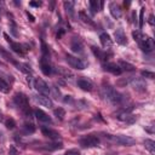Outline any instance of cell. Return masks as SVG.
<instances>
[{
    "mask_svg": "<svg viewBox=\"0 0 155 155\" xmlns=\"http://www.w3.org/2000/svg\"><path fill=\"white\" fill-rule=\"evenodd\" d=\"M130 111H131V109H130V110H125L124 113L119 114L117 117H119L121 121H125V122H127V124H132V122L136 121V116L132 115V114H130Z\"/></svg>",
    "mask_w": 155,
    "mask_h": 155,
    "instance_id": "obj_19",
    "label": "cell"
},
{
    "mask_svg": "<svg viewBox=\"0 0 155 155\" xmlns=\"http://www.w3.org/2000/svg\"><path fill=\"white\" fill-rule=\"evenodd\" d=\"M131 86L138 91V92H144L147 90V82L142 78H134L131 80Z\"/></svg>",
    "mask_w": 155,
    "mask_h": 155,
    "instance_id": "obj_9",
    "label": "cell"
},
{
    "mask_svg": "<svg viewBox=\"0 0 155 155\" xmlns=\"http://www.w3.org/2000/svg\"><path fill=\"white\" fill-rule=\"evenodd\" d=\"M5 125H6V127H7L8 130H12V128H15L16 122H15V120H13V119H8V120H6Z\"/></svg>",
    "mask_w": 155,
    "mask_h": 155,
    "instance_id": "obj_37",
    "label": "cell"
},
{
    "mask_svg": "<svg viewBox=\"0 0 155 155\" xmlns=\"http://www.w3.org/2000/svg\"><path fill=\"white\" fill-rule=\"evenodd\" d=\"M79 18L85 23V24H87V25H91V27H94L96 24H94V22L86 15V12H84V11H80L79 12Z\"/></svg>",
    "mask_w": 155,
    "mask_h": 155,
    "instance_id": "obj_24",
    "label": "cell"
},
{
    "mask_svg": "<svg viewBox=\"0 0 155 155\" xmlns=\"http://www.w3.org/2000/svg\"><path fill=\"white\" fill-rule=\"evenodd\" d=\"M90 7H91V12L92 13H97V11H99V8H101L99 2L97 0H91L90 1Z\"/></svg>",
    "mask_w": 155,
    "mask_h": 155,
    "instance_id": "obj_32",
    "label": "cell"
},
{
    "mask_svg": "<svg viewBox=\"0 0 155 155\" xmlns=\"http://www.w3.org/2000/svg\"><path fill=\"white\" fill-rule=\"evenodd\" d=\"M144 147H145V149H147L151 155L155 154V142H154L153 139H145V140H144Z\"/></svg>",
    "mask_w": 155,
    "mask_h": 155,
    "instance_id": "obj_26",
    "label": "cell"
},
{
    "mask_svg": "<svg viewBox=\"0 0 155 155\" xmlns=\"http://www.w3.org/2000/svg\"><path fill=\"white\" fill-rule=\"evenodd\" d=\"M144 11H145V8L142 7L140 8V12H139V28L140 29L143 28V23H144Z\"/></svg>",
    "mask_w": 155,
    "mask_h": 155,
    "instance_id": "obj_33",
    "label": "cell"
},
{
    "mask_svg": "<svg viewBox=\"0 0 155 155\" xmlns=\"http://www.w3.org/2000/svg\"><path fill=\"white\" fill-rule=\"evenodd\" d=\"M70 47H71L73 52H75V53H82V52H84V45H82V42H81L79 39H76V38H74V40L71 41Z\"/></svg>",
    "mask_w": 155,
    "mask_h": 155,
    "instance_id": "obj_21",
    "label": "cell"
},
{
    "mask_svg": "<svg viewBox=\"0 0 155 155\" xmlns=\"http://www.w3.org/2000/svg\"><path fill=\"white\" fill-rule=\"evenodd\" d=\"M104 70H107V71H109L114 75H120L122 73L119 64H116V63H105L104 64Z\"/></svg>",
    "mask_w": 155,
    "mask_h": 155,
    "instance_id": "obj_16",
    "label": "cell"
},
{
    "mask_svg": "<svg viewBox=\"0 0 155 155\" xmlns=\"http://www.w3.org/2000/svg\"><path fill=\"white\" fill-rule=\"evenodd\" d=\"M109 10H110L111 16H113L115 19H119V18L122 16L121 7H120V6H119L116 2H110V4H109Z\"/></svg>",
    "mask_w": 155,
    "mask_h": 155,
    "instance_id": "obj_14",
    "label": "cell"
},
{
    "mask_svg": "<svg viewBox=\"0 0 155 155\" xmlns=\"http://www.w3.org/2000/svg\"><path fill=\"white\" fill-rule=\"evenodd\" d=\"M149 24H150V25H154V16H153V15L149 16Z\"/></svg>",
    "mask_w": 155,
    "mask_h": 155,
    "instance_id": "obj_44",
    "label": "cell"
},
{
    "mask_svg": "<svg viewBox=\"0 0 155 155\" xmlns=\"http://www.w3.org/2000/svg\"><path fill=\"white\" fill-rule=\"evenodd\" d=\"M24 130H25V132H28V133H33V132L35 131V127H34L33 124H24Z\"/></svg>",
    "mask_w": 155,
    "mask_h": 155,
    "instance_id": "obj_38",
    "label": "cell"
},
{
    "mask_svg": "<svg viewBox=\"0 0 155 155\" xmlns=\"http://www.w3.org/2000/svg\"><path fill=\"white\" fill-rule=\"evenodd\" d=\"M34 87L35 90L39 92V94H44V96H48L50 94V87L48 85L40 78L34 80Z\"/></svg>",
    "mask_w": 155,
    "mask_h": 155,
    "instance_id": "obj_7",
    "label": "cell"
},
{
    "mask_svg": "<svg viewBox=\"0 0 155 155\" xmlns=\"http://www.w3.org/2000/svg\"><path fill=\"white\" fill-rule=\"evenodd\" d=\"M19 153H18V150L12 145V147H10V149H8V155H18Z\"/></svg>",
    "mask_w": 155,
    "mask_h": 155,
    "instance_id": "obj_40",
    "label": "cell"
},
{
    "mask_svg": "<svg viewBox=\"0 0 155 155\" xmlns=\"http://www.w3.org/2000/svg\"><path fill=\"white\" fill-rule=\"evenodd\" d=\"M113 142L120 144V145H125V147H131L136 143V139L132 138V137H128V136H125V134H117V136H108Z\"/></svg>",
    "mask_w": 155,
    "mask_h": 155,
    "instance_id": "obj_3",
    "label": "cell"
},
{
    "mask_svg": "<svg viewBox=\"0 0 155 155\" xmlns=\"http://www.w3.org/2000/svg\"><path fill=\"white\" fill-rule=\"evenodd\" d=\"M91 50H92V52H93V54L99 59V61H102V62H104V61H107L108 58V54L104 52V51H102L101 48H98V47H96V46H92L91 47Z\"/></svg>",
    "mask_w": 155,
    "mask_h": 155,
    "instance_id": "obj_22",
    "label": "cell"
},
{
    "mask_svg": "<svg viewBox=\"0 0 155 155\" xmlns=\"http://www.w3.org/2000/svg\"><path fill=\"white\" fill-rule=\"evenodd\" d=\"M57 73H58L62 78H64V79H67V80H73V79H74V73H73L70 69H68V68L58 67V68H57Z\"/></svg>",
    "mask_w": 155,
    "mask_h": 155,
    "instance_id": "obj_17",
    "label": "cell"
},
{
    "mask_svg": "<svg viewBox=\"0 0 155 155\" xmlns=\"http://www.w3.org/2000/svg\"><path fill=\"white\" fill-rule=\"evenodd\" d=\"M29 5H30V6L39 7V6H41V5H42V2H41V1H30V2H29Z\"/></svg>",
    "mask_w": 155,
    "mask_h": 155,
    "instance_id": "obj_42",
    "label": "cell"
},
{
    "mask_svg": "<svg viewBox=\"0 0 155 155\" xmlns=\"http://www.w3.org/2000/svg\"><path fill=\"white\" fill-rule=\"evenodd\" d=\"M103 96L111 102L113 104H120L124 101V96L121 93H119L117 91H115L111 86H104L103 87Z\"/></svg>",
    "mask_w": 155,
    "mask_h": 155,
    "instance_id": "obj_2",
    "label": "cell"
},
{
    "mask_svg": "<svg viewBox=\"0 0 155 155\" xmlns=\"http://www.w3.org/2000/svg\"><path fill=\"white\" fill-rule=\"evenodd\" d=\"M0 56H1V58H4L6 62H10V63H12V64H15L16 63V61L13 59V57L10 54V52L8 51H6L2 46H0Z\"/></svg>",
    "mask_w": 155,
    "mask_h": 155,
    "instance_id": "obj_23",
    "label": "cell"
},
{
    "mask_svg": "<svg viewBox=\"0 0 155 155\" xmlns=\"http://www.w3.org/2000/svg\"><path fill=\"white\" fill-rule=\"evenodd\" d=\"M15 65L21 70V71H23V73H25V74H29V73H31V69H30V67L28 65V64H24V63H18V62H16L15 63Z\"/></svg>",
    "mask_w": 155,
    "mask_h": 155,
    "instance_id": "obj_28",
    "label": "cell"
},
{
    "mask_svg": "<svg viewBox=\"0 0 155 155\" xmlns=\"http://www.w3.org/2000/svg\"><path fill=\"white\" fill-rule=\"evenodd\" d=\"M13 102H15V104H16L17 107H19L23 111L27 110V109H29V101H28V97H27L24 93H22V92L16 93V94L13 96Z\"/></svg>",
    "mask_w": 155,
    "mask_h": 155,
    "instance_id": "obj_5",
    "label": "cell"
},
{
    "mask_svg": "<svg viewBox=\"0 0 155 155\" xmlns=\"http://www.w3.org/2000/svg\"><path fill=\"white\" fill-rule=\"evenodd\" d=\"M10 29H11V31H12V34L15 35V36H17V27H16V23H15V21L13 19H10Z\"/></svg>",
    "mask_w": 155,
    "mask_h": 155,
    "instance_id": "obj_36",
    "label": "cell"
},
{
    "mask_svg": "<svg viewBox=\"0 0 155 155\" xmlns=\"http://www.w3.org/2000/svg\"><path fill=\"white\" fill-rule=\"evenodd\" d=\"M132 35H133V39H134L137 42H139V41H140V39L143 38V34H142L139 30H134V31L132 33Z\"/></svg>",
    "mask_w": 155,
    "mask_h": 155,
    "instance_id": "obj_34",
    "label": "cell"
},
{
    "mask_svg": "<svg viewBox=\"0 0 155 155\" xmlns=\"http://www.w3.org/2000/svg\"><path fill=\"white\" fill-rule=\"evenodd\" d=\"M34 99L42 107H46V108H52L53 107V102L52 99L48 97V96H44V94H36L34 96Z\"/></svg>",
    "mask_w": 155,
    "mask_h": 155,
    "instance_id": "obj_10",
    "label": "cell"
},
{
    "mask_svg": "<svg viewBox=\"0 0 155 155\" xmlns=\"http://www.w3.org/2000/svg\"><path fill=\"white\" fill-rule=\"evenodd\" d=\"M41 132H42V134H44L45 137H47V138H50V139H52V140H57V139L61 138V134H59L56 130H52V128L42 127V128H41Z\"/></svg>",
    "mask_w": 155,
    "mask_h": 155,
    "instance_id": "obj_12",
    "label": "cell"
},
{
    "mask_svg": "<svg viewBox=\"0 0 155 155\" xmlns=\"http://www.w3.org/2000/svg\"><path fill=\"white\" fill-rule=\"evenodd\" d=\"M65 11L69 13L70 17H74V2L73 1H64L63 2Z\"/></svg>",
    "mask_w": 155,
    "mask_h": 155,
    "instance_id": "obj_27",
    "label": "cell"
},
{
    "mask_svg": "<svg viewBox=\"0 0 155 155\" xmlns=\"http://www.w3.org/2000/svg\"><path fill=\"white\" fill-rule=\"evenodd\" d=\"M99 40H101V44L104 48H109L113 45V40H111V38L108 33H102L99 35Z\"/></svg>",
    "mask_w": 155,
    "mask_h": 155,
    "instance_id": "obj_18",
    "label": "cell"
},
{
    "mask_svg": "<svg viewBox=\"0 0 155 155\" xmlns=\"http://www.w3.org/2000/svg\"><path fill=\"white\" fill-rule=\"evenodd\" d=\"M27 16H28V18H29V21H30V22H34V21H35V19H34V16H33V15H30L29 12H27Z\"/></svg>",
    "mask_w": 155,
    "mask_h": 155,
    "instance_id": "obj_45",
    "label": "cell"
},
{
    "mask_svg": "<svg viewBox=\"0 0 155 155\" xmlns=\"http://www.w3.org/2000/svg\"><path fill=\"white\" fill-rule=\"evenodd\" d=\"M114 38H115V41L120 45H126L127 44V38H126V35H125V33L121 28H119L114 31Z\"/></svg>",
    "mask_w": 155,
    "mask_h": 155,
    "instance_id": "obj_13",
    "label": "cell"
},
{
    "mask_svg": "<svg viewBox=\"0 0 155 155\" xmlns=\"http://www.w3.org/2000/svg\"><path fill=\"white\" fill-rule=\"evenodd\" d=\"M40 68L45 75H50L52 71L51 63H50V52H48V48L45 45V42H42V56L40 59Z\"/></svg>",
    "mask_w": 155,
    "mask_h": 155,
    "instance_id": "obj_1",
    "label": "cell"
},
{
    "mask_svg": "<svg viewBox=\"0 0 155 155\" xmlns=\"http://www.w3.org/2000/svg\"><path fill=\"white\" fill-rule=\"evenodd\" d=\"M62 148H63L62 142H54L52 144L45 145V149H48V150H57V149H62Z\"/></svg>",
    "mask_w": 155,
    "mask_h": 155,
    "instance_id": "obj_30",
    "label": "cell"
},
{
    "mask_svg": "<svg viewBox=\"0 0 155 155\" xmlns=\"http://www.w3.org/2000/svg\"><path fill=\"white\" fill-rule=\"evenodd\" d=\"M35 116H36V119L39 120V121H41V122H45V124H51V117L44 111V110H41V109H36L35 110Z\"/></svg>",
    "mask_w": 155,
    "mask_h": 155,
    "instance_id": "obj_20",
    "label": "cell"
},
{
    "mask_svg": "<svg viewBox=\"0 0 155 155\" xmlns=\"http://www.w3.org/2000/svg\"><path fill=\"white\" fill-rule=\"evenodd\" d=\"M78 86L82 91H92V88H93L92 81H90L88 79H85V78H81L78 80Z\"/></svg>",
    "mask_w": 155,
    "mask_h": 155,
    "instance_id": "obj_15",
    "label": "cell"
},
{
    "mask_svg": "<svg viewBox=\"0 0 155 155\" xmlns=\"http://www.w3.org/2000/svg\"><path fill=\"white\" fill-rule=\"evenodd\" d=\"M138 45L140 46L142 51L145 52V53H149L153 51V47H154V42H153V39L147 36V35H143V38L140 39V41L138 42Z\"/></svg>",
    "mask_w": 155,
    "mask_h": 155,
    "instance_id": "obj_8",
    "label": "cell"
},
{
    "mask_svg": "<svg viewBox=\"0 0 155 155\" xmlns=\"http://www.w3.org/2000/svg\"><path fill=\"white\" fill-rule=\"evenodd\" d=\"M8 91H10V85H8L2 78H0V92L7 93Z\"/></svg>",
    "mask_w": 155,
    "mask_h": 155,
    "instance_id": "obj_31",
    "label": "cell"
},
{
    "mask_svg": "<svg viewBox=\"0 0 155 155\" xmlns=\"http://www.w3.org/2000/svg\"><path fill=\"white\" fill-rule=\"evenodd\" d=\"M119 67L121 70H126V71H133L136 69V67L128 62H125V61H120L119 62Z\"/></svg>",
    "mask_w": 155,
    "mask_h": 155,
    "instance_id": "obj_25",
    "label": "cell"
},
{
    "mask_svg": "<svg viewBox=\"0 0 155 155\" xmlns=\"http://www.w3.org/2000/svg\"><path fill=\"white\" fill-rule=\"evenodd\" d=\"M64 102H65V103H71V102H73V98H71L70 96H65Z\"/></svg>",
    "mask_w": 155,
    "mask_h": 155,
    "instance_id": "obj_43",
    "label": "cell"
},
{
    "mask_svg": "<svg viewBox=\"0 0 155 155\" xmlns=\"http://www.w3.org/2000/svg\"><path fill=\"white\" fill-rule=\"evenodd\" d=\"M64 155H80V151L78 149H69L64 153Z\"/></svg>",
    "mask_w": 155,
    "mask_h": 155,
    "instance_id": "obj_39",
    "label": "cell"
},
{
    "mask_svg": "<svg viewBox=\"0 0 155 155\" xmlns=\"http://www.w3.org/2000/svg\"><path fill=\"white\" fill-rule=\"evenodd\" d=\"M79 143L84 148H92V147H97L99 144V138L94 134H88V136L81 138Z\"/></svg>",
    "mask_w": 155,
    "mask_h": 155,
    "instance_id": "obj_6",
    "label": "cell"
},
{
    "mask_svg": "<svg viewBox=\"0 0 155 155\" xmlns=\"http://www.w3.org/2000/svg\"><path fill=\"white\" fill-rule=\"evenodd\" d=\"M4 38L6 39V41L10 44V46H11V48H12V51H15L16 53H19V54H23L24 53V51H27L25 48H23V46L21 45V44H18V42H15V41H12L10 38H8V35L6 34V33H4Z\"/></svg>",
    "mask_w": 155,
    "mask_h": 155,
    "instance_id": "obj_11",
    "label": "cell"
},
{
    "mask_svg": "<svg viewBox=\"0 0 155 155\" xmlns=\"http://www.w3.org/2000/svg\"><path fill=\"white\" fill-rule=\"evenodd\" d=\"M53 115H54L57 119L63 120L64 116H65V110H64L63 108H56V109H53Z\"/></svg>",
    "mask_w": 155,
    "mask_h": 155,
    "instance_id": "obj_29",
    "label": "cell"
},
{
    "mask_svg": "<svg viewBox=\"0 0 155 155\" xmlns=\"http://www.w3.org/2000/svg\"><path fill=\"white\" fill-rule=\"evenodd\" d=\"M65 59L68 62V64L71 67V68H75L78 70H84L87 65L86 62H84L81 58L79 57H75V56H71V54H67L65 56Z\"/></svg>",
    "mask_w": 155,
    "mask_h": 155,
    "instance_id": "obj_4",
    "label": "cell"
},
{
    "mask_svg": "<svg viewBox=\"0 0 155 155\" xmlns=\"http://www.w3.org/2000/svg\"><path fill=\"white\" fill-rule=\"evenodd\" d=\"M140 74H142L143 78H149V79H154L155 78V74L153 71H149V70H143Z\"/></svg>",
    "mask_w": 155,
    "mask_h": 155,
    "instance_id": "obj_35",
    "label": "cell"
},
{
    "mask_svg": "<svg viewBox=\"0 0 155 155\" xmlns=\"http://www.w3.org/2000/svg\"><path fill=\"white\" fill-rule=\"evenodd\" d=\"M52 91H53V96H54V98H59V96H61V92H59V90L56 87V86H53L52 87Z\"/></svg>",
    "mask_w": 155,
    "mask_h": 155,
    "instance_id": "obj_41",
    "label": "cell"
}]
</instances>
